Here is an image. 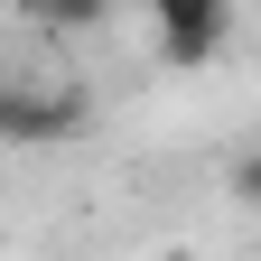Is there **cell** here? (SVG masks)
I'll list each match as a JSON object with an SVG mask.
<instances>
[{
  "label": "cell",
  "mask_w": 261,
  "mask_h": 261,
  "mask_svg": "<svg viewBox=\"0 0 261 261\" xmlns=\"http://www.w3.org/2000/svg\"><path fill=\"white\" fill-rule=\"evenodd\" d=\"M224 187H233V205H252V215H261V149H233Z\"/></svg>",
  "instance_id": "cell-4"
},
{
  "label": "cell",
  "mask_w": 261,
  "mask_h": 261,
  "mask_svg": "<svg viewBox=\"0 0 261 261\" xmlns=\"http://www.w3.org/2000/svg\"><path fill=\"white\" fill-rule=\"evenodd\" d=\"M103 10H112V0H28V19H38V28H93Z\"/></svg>",
  "instance_id": "cell-3"
},
{
  "label": "cell",
  "mask_w": 261,
  "mask_h": 261,
  "mask_svg": "<svg viewBox=\"0 0 261 261\" xmlns=\"http://www.w3.org/2000/svg\"><path fill=\"white\" fill-rule=\"evenodd\" d=\"M159 261H196V252H159Z\"/></svg>",
  "instance_id": "cell-5"
},
{
  "label": "cell",
  "mask_w": 261,
  "mask_h": 261,
  "mask_svg": "<svg viewBox=\"0 0 261 261\" xmlns=\"http://www.w3.org/2000/svg\"><path fill=\"white\" fill-rule=\"evenodd\" d=\"M149 28L168 65H215L233 38V0H149Z\"/></svg>",
  "instance_id": "cell-2"
},
{
  "label": "cell",
  "mask_w": 261,
  "mask_h": 261,
  "mask_svg": "<svg viewBox=\"0 0 261 261\" xmlns=\"http://www.w3.org/2000/svg\"><path fill=\"white\" fill-rule=\"evenodd\" d=\"M84 93L75 84H0V149H56L84 130Z\"/></svg>",
  "instance_id": "cell-1"
}]
</instances>
